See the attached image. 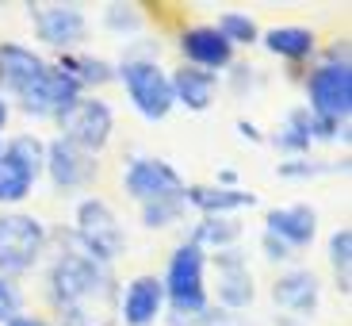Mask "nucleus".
<instances>
[{
    "label": "nucleus",
    "instance_id": "f257e3e1",
    "mask_svg": "<svg viewBox=\"0 0 352 326\" xmlns=\"http://www.w3.org/2000/svg\"><path fill=\"white\" fill-rule=\"evenodd\" d=\"M50 303L62 326H115L119 288L111 265L92 261L77 246L58 254V261L50 265Z\"/></svg>",
    "mask_w": 352,
    "mask_h": 326
},
{
    "label": "nucleus",
    "instance_id": "f03ea898",
    "mask_svg": "<svg viewBox=\"0 0 352 326\" xmlns=\"http://www.w3.org/2000/svg\"><path fill=\"white\" fill-rule=\"evenodd\" d=\"M207 254L195 242H180L168 257V273H165V303L173 307L168 326H195V318L207 311Z\"/></svg>",
    "mask_w": 352,
    "mask_h": 326
},
{
    "label": "nucleus",
    "instance_id": "7ed1b4c3",
    "mask_svg": "<svg viewBox=\"0 0 352 326\" xmlns=\"http://www.w3.org/2000/svg\"><path fill=\"white\" fill-rule=\"evenodd\" d=\"M73 246L85 257L100 265H111L115 257L123 254L126 234L119 227V215L111 212V203L100 196H88L77 203V230H73Z\"/></svg>",
    "mask_w": 352,
    "mask_h": 326
},
{
    "label": "nucleus",
    "instance_id": "20e7f679",
    "mask_svg": "<svg viewBox=\"0 0 352 326\" xmlns=\"http://www.w3.org/2000/svg\"><path fill=\"white\" fill-rule=\"evenodd\" d=\"M46 142L35 134H16L0 150V203H23L43 176Z\"/></svg>",
    "mask_w": 352,
    "mask_h": 326
},
{
    "label": "nucleus",
    "instance_id": "39448f33",
    "mask_svg": "<svg viewBox=\"0 0 352 326\" xmlns=\"http://www.w3.org/2000/svg\"><path fill=\"white\" fill-rule=\"evenodd\" d=\"M119 81L126 88V100L134 104V112L142 119H165L173 112V85H168V73L161 70L153 58H126L119 65Z\"/></svg>",
    "mask_w": 352,
    "mask_h": 326
},
{
    "label": "nucleus",
    "instance_id": "423d86ee",
    "mask_svg": "<svg viewBox=\"0 0 352 326\" xmlns=\"http://www.w3.org/2000/svg\"><path fill=\"white\" fill-rule=\"evenodd\" d=\"M46 249V227L35 215L8 212L0 215V276H19L35 269Z\"/></svg>",
    "mask_w": 352,
    "mask_h": 326
},
{
    "label": "nucleus",
    "instance_id": "0eeeda50",
    "mask_svg": "<svg viewBox=\"0 0 352 326\" xmlns=\"http://www.w3.org/2000/svg\"><path fill=\"white\" fill-rule=\"evenodd\" d=\"M307 112L318 119L344 123L352 112V70L349 62H322L307 77Z\"/></svg>",
    "mask_w": 352,
    "mask_h": 326
},
{
    "label": "nucleus",
    "instance_id": "6e6552de",
    "mask_svg": "<svg viewBox=\"0 0 352 326\" xmlns=\"http://www.w3.org/2000/svg\"><path fill=\"white\" fill-rule=\"evenodd\" d=\"M58 127H62L58 139L73 142V146H80L85 154L96 158L107 142H111L115 115H111V108H107L104 100H85L80 96L77 104H69L62 115H58Z\"/></svg>",
    "mask_w": 352,
    "mask_h": 326
},
{
    "label": "nucleus",
    "instance_id": "1a4fd4ad",
    "mask_svg": "<svg viewBox=\"0 0 352 326\" xmlns=\"http://www.w3.org/2000/svg\"><path fill=\"white\" fill-rule=\"evenodd\" d=\"M123 188L138 203H161V200H184V176L161 158H138L126 165Z\"/></svg>",
    "mask_w": 352,
    "mask_h": 326
},
{
    "label": "nucleus",
    "instance_id": "9d476101",
    "mask_svg": "<svg viewBox=\"0 0 352 326\" xmlns=\"http://www.w3.org/2000/svg\"><path fill=\"white\" fill-rule=\"evenodd\" d=\"M16 100L27 115H54V119H58L65 108L80 100V85L65 70L46 62V70L35 77V85H27Z\"/></svg>",
    "mask_w": 352,
    "mask_h": 326
},
{
    "label": "nucleus",
    "instance_id": "9b49d317",
    "mask_svg": "<svg viewBox=\"0 0 352 326\" xmlns=\"http://www.w3.org/2000/svg\"><path fill=\"white\" fill-rule=\"evenodd\" d=\"M31 23L38 39L58 50H69L88 35V19L77 4H31Z\"/></svg>",
    "mask_w": 352,
    "mask_h": 326
},
{
    "label": "nucleus",
    "instance_id": "f8f14e48",
    "mask_svg": "<svg viewBox=\"0 0 352 326\" xmlns=\"http://www.w3.org/2000/svg\"><path fill=\"white\" fill-rule=\"evenodd\" d=\"M214 276H219V303L226 311H241L256 300L253 273H249V261L238 246L214 254Z\"/></svg>",
    "mask_w": 352,
    "mask_h": 326
},
{
    "label": "nucleus",
    "instance_id": "ddd939ff",
    "mask_svg": "<svg viewBox=\"0 0 352 326\" xmlns=\"http://www.w3.org/2000/svg\"><path fill=\"white\" fill-rule=\"evenodd\" d=\"M43 173H50V181L62 188V192H73V188H85L88 181H92L96 161H92V154H85L80 146H73V142L54 139V142H46Z\"/></svg>",
    "mask_w": 352,
    "mask_h": 326
},
{
    "label": "nucleus",
    "instance_id": "4468645a",
    "mask_svg": "<svg viewBox=\"0 0 352 326\" xmlns=\"http://www.w3.org/2000/svg\"><path fill=\"white\" fill-rule=\"evenodd\" d=\"M161 311H165V284L150 273L134 276L119 296V323L123 326H153Z\"/></svg>",
    "mask_w": 352,
    "mask_h": 326
},
{
    "label": "nucleus",
    "instance_id": "2eb2a0df",
    "mask_svg": "<svg viewBox=\"0 0 352 326\" xmlns=\"http://www.w3.org/2000/svg\"><path fill=\"white\" fill-rule=\"evenodd\" d=\"M272 300L280 311H287V318H302L314 315L322 303V281L310 269H287L280 281L272 284Z\"/></svg>",
    "mask_w": 352,
    "mask_h": 326
},
{
    "label": "nucleus",
    "instance_id": "dca6fc26",
    "mask_svg": "<svg viewBox=\"0 0 352 326\" xmlns=\"http://www.w3.org/2000/svg\"><path fill=\"white\" fill-rule=\"evenodd\" d=\"M264 234L280 238L287 249H302V246H310L314 234H318V212L310 203L276 207V212H268V230H264Z\"/></svg>",
    "mask_w": 352,
    "mask_h": 326
},
{
    "label": "nucleus",
    "instance_id": "f3484780",
    "mask_svg": "<svg viewBox=\"0 0 352 326\" xmlns=\"http://www.w3.org/2000/svg\"><path fill=\"white\" fill-rule=\"evenodd\" d=\"M180 50H184L188 65L207 70V73H219L222 65H230V58H234V46H230L214 27H188L184 35H180Z\"/></svg>",
    "mask_w": 352,
    "mask_h": 326
},
{
    "label": "nucleus",
    "instance_id": "a211bd4d",
    "mask_svg": "<svg viewBox=\"0 0 352 326\" xmlns=\"http://www.w3.org/2000/svg\"><path fill=\"white\" fill-rule=\"evenodd\" d=\"M46 70L31 46L23 43H0V88H8L12 96H19L27 85H35V77Z\"/></svg>",
    "mask_w": 352,
    "mask_h": 326
},
{
    "label": "nucleus",
    "instance_id": "6ab92c4d",
    "mask_svg": "<svg viewBox=\"0 0 352 326\" xmlns=\"http://www.w3.org/2000/svg\"><path fill=\"white\" fill-rule=\"evenodd\" d=\"M173 85V104H184L188 112H207L214 104V88H219V73L195 70V65H184L168 77Z\"/></svg>",
    "mask_w": 352,
    "mask_h": 326
},
{
    "label": "nucleus",
    "instance_id": "aec40b11",
    "mask_svg": "<svg viewBox=\"0 0 352 326\" xmlns=\"http://www.w3.org/2000/svg\"><path fill=\"white\" fill-rule=\"evenodd\" d=\"M184 203L199 207L203 215H230V212H241V207H253L256 196L241 192V188H222V185H192L184 188Z\"/></svg>",
    "mask_w": 352,
    "mask_h": 326
},
{
    "label": "nucleus",
    "instance_id": "412c9836",
    "mask_svg": "<svg viewBox=\"0 0 352 326\" xmlns=\"http://www.w3.org/2000/svg\"><path fill=\"white\" fill-rule=\"evenodd\" d=\"M264 46L276 54V58H287V62H302L314 54V31L310 27H299V23H287V27H272L264 35Z\"/></svg>",
    "mask_w": 352,
    "mask_h": 326
},
{
    "label": "nucleus",
    "instance_id": "4be33fe9",
    "mask_svg": "<svg viewBox=\"0 0 352 326\" xmlns=\"http://www.w3.org/2000/svg\"><path fill=\"white\" fill-rule=\"evenodd\" d=\"M238 238H241V223H234L230 215H203V223H195L188 242H195L199 249L214 246V254H219V249H234Z\"/></svg>",
    "mask_w": 352,
    "mask_h": 326
},
{
    "label": "nucleus",
    "instance_id": "5701e85b",
    "mask_svg": "<svg viewBox=\"0 0 352 326\" xmlns=\"http://www.w3.org/2000/svg\"><path fill=\"white\" fill-rule=\"evenodd\" d=\"M58 70H65L80 88H85V85H107V81L115 77L111 65H107L104 58H92V54H65Z\"/></svg>",
    "mask_w": 352,
    "mask_h": 326
},
{
    "label": "nucleus",
    "instance_id": "b1692460",
    "mask_svg": "<svg viewBox=\"0 0 352 326\" xmlns=\"http://www.w3.org/2000/svg\"><path fill=\"white\" fill-rule=\"evenodd\" d=\"M276 146L280 150H287V154H302V150H310V112L307 108H295V112H287V119H283V127L276 131Z\"/></svg>",
    "mask_w": 352,
    "mask_h": 326
},
{
    "label": "nucleus",
    "instance_id": "393cba45",
    "mask_svg": "<svg viewBox=\"0 0 352 326\" xmlns=\"http://www.w3.org/2000/svg\"><path fill=\"white\" fill-rule=\"evenodd\" d=\"M214 31H219L230 46H238V43L249 46V43H256V35H261V31H256V23L245 16V12H222L219 23H214Z\"/></svg>",
    "mask_w": 352,
    "mask_h": 326
},
{
    "label": "nucleus",
    "instance_id": "a878e982",
    "mask_svg": "<svg viewBox=\"0 0 352 326\" xmlns=\"http://www.w3.org/2000/svg\"><path fill=\"white\" fill-rule=\"evenodd\" d=\"M184 215V200H161V203H142V223L150 230H165L173 223H180Z\"/></svg>",
    "mask_w": 352,
    "mask_h": 326
},
{
    "label": "nucleus",
    "instance_id": "bb28decb",
    "mask_svg": "<svg viewBox=\"0 0 352 326\" xmlns=\"http://www.w3.org/2000/svg\"><path fill=\"white\" fill-rule=\"evenodd\" d=\"M329 261H333L337 276H341V288H349V261H352V230L349 227L333 230V238H329Z\"/></svg>",
    "mask_w": 352,
    "mask_h": 326
},
{
    "label": "nucleus",
    "instance_id": "cd10ccee",
    "mask_svg": "<svg viewBox=\"0 0 352 326\" xmlns=\"http://www.w3.org/2000/svg\"><path fill=\"white\" fill-rule=\"evenodd\" d=\"M16 315H23V296L8 276H0V326L12 323Z\"/></svg>",
    "mask_w": 352,
    "mask_h": 326
},
{
    "label": "nucleus",
    "instance_id": "c85d7f7f",
    "mask_svg": "<svg viewBox=\"0 0 352 326\" xmlns=\"http://www.w3.org/2000/svg\"><path fill=\"white\" fill-rule=\"evenodd\" d=\"M107 27H115V31H138V12L126 8V4H107Z\"/></svg>",
    "mask_w": 352,
    "mask_h": 326
},
{
    "label": "nucleus",
    "instance_id": "c756f323",
    "mask_svg": "<svg viewBox=\"0 0 352 326\" xmlns=\"http://www.w3.org/2000/svg\"><path fill=\"white\" fill-rule=\"evenodd\" d=\"M195 326H249L245 318H241V311H226V307H207L199 318H195Z\"/></svg>",
    "mask_w": 352,
    "mask_h": 326
},
{
    "label": "nucleus",
    "instance_id": "7c9ffc66",
    "mask_svg": "<svg viewBox=\"0 0 352 326\" xmlns=\"http://www.w3.org/2000/svg\"><path fill=\"white\" fill-rule=\"evenodd\" d=\"M337 165H318V161H283L280 176H318V173H333Z\"/></svg>",
    "mask_w": 352,
    "mask_h": 326
},
{
    "label": "nucleus",
    "instance_id": "2f4dec72",
    "mask_svg": "<svg viewBox=\"0 0 352 326\" xmlns=\"http://www.w3.org/2000/svg\"><path fill=\"white\" fill-rule=\"evenodd\" d=\"M261 246H264V257H268V261H287V257H291V249L283 246L280 238H272V234H264Z\"/></svg>",
    "mask_w": 352,
    "mask_h": 326
},
{
    "label": "nucleus",
    "instance_id": "473e14b6",
    "mask_svg": "<svg viewBox=\"0 0 352 326\" xmlns=\"http://www.w3.org/2000/svg\"><path fill=\"white\" fill-rule=\"evenodd\" d=\"M4 326H46V323L38 315H16L12 323H4Z\"/></svg>",
    "mask_w": 352,
    "mask_h": 326
},
{
    "label": "nucleus",
    "instance_id": "72a5a7b5",
    "mask_svg": "<svg viewBox=\"0 0 352 326\" xmlns=\"http://www.w3.org/2000/svg\"><path fill=\"white\" fill-rule=\"evenodd\" d=\"M238 131H241V139H253V142H261V131H256L253 123H245V119L238 123Z\"/></svg>",
    "mask_w": 352,
    "mask_h": 326
},
{
    "label": "nucleus",
    "instance_id": "f704fd0d",
    "mask_svg": "<svg viewBox=\"0 0 352 326\" xmlns=\"http://www.w3.org/2000/svg\"><path fill=\"white\" fill-rule=\"evenodd\" d=\"M4 123H8V100L0 96V131H4Z\"/></svg>",
    "mask_w": 352,
    "mask_h": 326
},
{
    "label": "nucleus",
    "instance_id": "c9c22d12",
    "mask_svg": "<svg viewBox=\"0 0 352 326\" xmlns=\"http://www.w3.org/2000/svg\"><path fill=\"white\" fill-rule=\"evenodd\" d=\"M280 326H307V323H302V318H283Z\"/></svg>",
    "mask_w": 352,
    "mask_h": 326
}]
</instances>
